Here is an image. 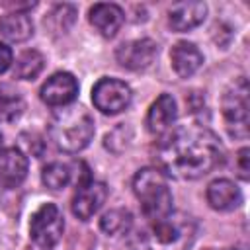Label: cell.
Wrapping results in <instances>:
<instances>
[{
    "label": "cell",
    "instance_id": "obj_17",
    "mask_svg": "<svg viewBox=\"0 0 250 250\" xmlns=\"http://www.w3.org/2000/svg\"><path fill=\"white\" fill-rule=\"evenodd\" d=\"M0 33L10 41H25L33 33V21L25 12H12L0 18Z\"/></svg>",
    "mask_w": 250,
    "mask_h": 250
},
{
    "label": "cell",
    "instance_id": "obj_6",
    "mask_svg": "<svg viewBox=\"0 0 250 250\" xmlns=\"http://www.w3.org/2000/svg\"><path fill=\"white\" fill-rule=\"evenodd\" d=\"M62 230H64V221L55 203H45L31 215L29 234L35 240V244H39L41 248L45 250L53 248L61 240Z\"/></svg>",
    "mask_w": 250,
    "mask_h": 250
},
{
    "label": "cell",
    "instance_id": "obj_19",
    "mask_svg": "<svg viewBox=\"0 0 250 250\" xmlns=\"http://www.w3.org/2000/svg\"><path fill=\"white\" fill-rule=\"evenodd\" d=\"M131 225H133V215L127 209H109L100 219V229L109 236L129 232Z\"/></svg>",
    "mask_w": 250,
    "mask_h": 250
},
{
    "label": "cell",
    "instance_id": "obj_8",
    "mask_svg": "<svg viewBox=\"0 0 250 250\" xmlns=\"http://www.w3.org/2000/svg\"><path fill=\"white\" fill-rule=\"evenodd\" d=\"M105 199H107V186L104 182L88 180L84 184H78L76 193L72 197V213L80 221H88L100 211Z\"/></svg>",
    "mask_w": 250,
    "mask_h": 250
},
{
    "label": "cell",
    "instance_id": "obj_7",
    "mask_svg": "<svg viewBox=\"0 0 250 250\" xmlns=\"http://www.w3.org/2000/svg\"><path fill=\"white\" fill-rule=\"evenodd\" d=\"M131 98L133 94L129 84L117 78H102L92 88V102L105 115H115L127 109L131 104Z\"/></svg>",
    "mask_w": 250,
    "mask_h": 250
},
{
    "label": "cell",
    "instance_id": "obj_22",
    "mask_svg": "<svg viewBox=\"0 0 250 250\" xmlns=\"http://www.w3.org/2000/svg\"><path fill=\"white\" fill-rule=\"evenodd\" d=\"M248 154H250V150L244 146L238 150V156H236V172H238V178L244 182L250 178V174H248L250 172V156Z\"/></svg>",
    "mask_w": 250,
    "mask_h": 250
},
{
    "label": "cell",
    "instance_id": "obj_21",
    "mask_svg": "<svg viewBox=\"0 0 250 250\" xmlns=\"http://www.w3.org/2000/svg\"><path fill=\"white\" fill-rule=\"evenodd\" d=\"M70 176H72L70 166L62 162H49L41 172L43 184L51 189H62L70 182Z\"/></svg>",
    "mask_w": 250,
    "mask_h": 250
},
{
    "label": "cell",
    "instance_id": "obj_25",
    "mask_svg": "<svg viewBox=\"0 0 250 250\" xmlns=\"http://www.w3.org/2000/svg\"><path fill=\"white\" fill-rule=\"evenodd\" d=\"M234 250H246V248H234Z\"/></svg>",
    "mask_w": 250,
    "mask_h": 250
},
{
    "label": "cell",
    "instance_id": "obj_12",
    "mask_svg": "<svg viewBox=\"0 0 250 250\" xmlns=\"http://www.w3.org/2000/svg\"><path fill=\"white\" fill-rule=\"evenodd\" d=\"M176 117H178V109L174 98L170 94H162L156 98V102L150 105L146 113V129L152 135H164L172 127Z\"/></svg>",
    "mask_w": 250,
    "mask_h": 250
},
{
    "label": "cell",
    "instance_id": "obj_15",
    "mask_svg": "<svg viewBox=\"0 0 250 250\" xmlns=\"http://www.w3.org/2000/svg\"><path fill=\"white\" fill-rule=\"evenodd\" d=\"M125 21V14L117 4H94L90 8V23L104 35L113 37Z\"/></svg>",
    "mask_w": 250,
    "mask_h": 250
},
{
    "label": "cell",
    "instance_id": "obj_5",
    "mask_svg": "<svg viewBox=\"0 0 250 250\" xmlns=\"http://www.w3.org/2000/svg\"><path fill=\"white\" fill-rule=\"evenodd\" d=\"M223 115L232 137H248V82L244 76L236 78L223 96Z\"/></svg>",
    "mask_w": 250,
    "mask_h": 250
},
{
    "label": "cell",
    "instance_id": "obj_14",
    "mask_svg": "<svg viewBox=\"0 0 250 250\" xmlns=\"http://www.w3.org/2000/svg\"><path fill=\"white\" fill-rule=\"evenodd\" d=\"M205 195H207V203L217 211H230V209H236L242 203L240 189L227 178L213 180L207 186Z\"/></svg>",
    "mask_w": 250,
    "mask_h": 250
},
{
    "label": "cell",
    "instance_id": "obj_16",
    "mask_svg": "<svg viewBox=\"0 0 250 250\" xmlns=\"http://www.w3.org/2000/svg\"><path fill=\"white\" fill-rule=\"evenodd\" d=\"M170 61H172V68L176 70V74L180 78H188L191 76L203 62V55L201 51L189 43V41H180L172 47L170 51Z\"/></svg>",
    "mask_w": 250,
    "mask_h": 250
},
{
    "label": "cell",
    "instance_id": "obj_24",
    "mask_svg": "<svg viewBox=\"0 0 250 250\" xmlns=\"http://www.w3.org/2000/svg\"><path fill=\"white\" fill-rule=\"evenodd\" d=\"M0 150H2V135H0Z\"/></svg>",
    "mask_w": 250,
    "mask_h": 250
},
{
    "label": "cell",
    "instance_id": "obj_4",
    "mask_svg": "<svg viewBox=\"0 0 250 250\" xmlns=\"http://www.w3.org/2000/svg\"><path fill=\"white\" fill-rule=\"evenodd\" d=\"M133 191L141 203V211L148 221L162 219L172 213V191L166 176L158 168H143L133 178Z\"/></svg>",
    "mask_w": 250,
    "mask_h": 250
},
{
    "label": "cell",
    "instance_id": "obj_1",
    "mask_svg": "<svg viewBox=\"0 0 250 250\" xmlns=\"http://www.w3.org/2000/svg\"><path fill=\"white\" fill-rule=\"evenodd\" d=\"M158 170L178 180H197L225 160L219 137L199 123L180 125L172 129L156 150Z\"/></svg>",
    "mask_w": 250,
    "mask_h": 250
},
{
    "label": "cell",
    "instance_id": "obj_3",
    "mask_svg": "<svg viewBox=\"0 0 250 250\" xmlns=\"http://www.w3.org/2000/svg\"><path fill=\"white\" fill-rule=\"evenodd\" d=\"M49 137L62 152H78L86 148L94 137V119L80 105H64L53 113Z\"/></svg>",
    "mask_w": 250,
    "mask_h": 250
},
{
    "label": "cell",
    "instance_id": "obj_18",
    "mask_svg": "<svg viewBox=\"0 0 250 250\" xmlns=\"http://www.w3.org/2000/svg\"><path fill=\"white\" fill-rule=\"evenodd\" d=\"M25 104L23 98L20 96V92L16 88H12L10 84H0V121L10 123L14 119H18L23 111Z\"/></svg>",
    "mask_w": 250,
    "mask_h": 250
},
{
    "label": "cell",
    "instance_id": "obj_11",
    "mask_svg": "<svg viewBox=\"0 0 250 250\" xmlns=\"http://www.w3.org/2000/svg\"><path fill=\"white\" fill-rule=\"evenodd\" d=\"M27 176V156L16 148H2L0 150V186L2 188H18Z\"/></svg>",
    "mask_w": 250,
    "mask_h": 250
},
{
    "label": "cell",
    "instance_id": "obj_20",
    "mask_svg": "<svg viewBox=\"0 0 250 250\" xmlns=\"http://www.w3.org/2000/svg\"><path fill=\"white\" fill-rule=\"evenodd\" d=\"M43 62H45V59L39 51H35V49L23 51L16 61L14 76L20 80H33L43 70Z\"/></svg>",
    "mask_w": 250,
    "mask_h": 250
},
{
    "label": "cell",
    "instance_id": "obj_9",
    "mask_svg": "<svg viewBox=\"0 0 250 250\" xmlns=\"http://www.w3.org/2000/svg\"><path fill=\"white\" fill-rule=\"evenodd\" d=\"M156 53H158V47L152 39H135L117 47L115 59L123 68L143 70L152 64V61L156 59Z\"/></svg>",
    "mask_w": 250,
    "mask_h": 250
},
{
    "label": "cell",
    "instance_id": "obj_13",
    "mask_svg": "<svg viewBox=\"0 0 250 250\" xmlns=\"http://www.w3.org/2000/svg\"><path fill=\"white\" fill-rule=\"evenodd\" d=\"M207 14V6L203 2H178L168 12V21L174 31H189L197 27Z\"/></svg>",
    "mask_w": 250,
    "mask_h": 250
},
{
    "label": "cell",
    "instance_id": "obj_23",
    "mask_svg": "<svg viewBox=\"0 0 250 250\" xmlns=\"http://www.w3.org/2000/svg\"><path fill=\"white\" fill-rule=\"evenodd\" d=\"M12 59H14L12 49H10L6 43H2V41H0V74H2V72H6V70L10 68Z\"/></svg>",
    "mask_w": 250,
    "mask_h": 250
},
{
    "label": "cell",
    "instance_id": "obj_10",
    "mask_svg": "<svg viewBox=\"0 0 250 250\" xmlns=\"http://www.w3.org/2000/svg\"><path fill=\"white\" fill-rule=\"evenodd\" d=\"M78 96V82L70 72H55L41 88V100L53 107H64Z\"/></svg>",
    "mask_w": 250,
    "mask_h": 250
},
{
    "label": "cell",
    "instance_id": "obj_2",
    "mask_svg": "<svg viewBox=\"0 0 250 250\" xmlns=\"http://www.w3.org/2000/svg\"><path fill=\"white\" fill-rule=\"evenodd\" d=\"M197 234V223L191 215L172 211L170 215L150 221L139 232V250H189Z\"/></svg>",
    "mask_w": 250,
    "mask_h": 250
}]
</instances>
